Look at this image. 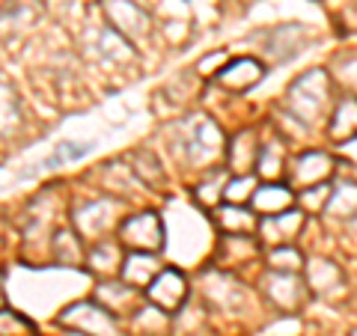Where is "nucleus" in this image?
<instances>
[{"instance_id": "nucleus-1", "label": "nucleus", "mask_w": 357, "mask_h": 336, "mask_svg": "<svg viewBox=\"0 0 357 336\" xmlns=\"http://www.w3.org/2000/svg\"><path fill=\"white\" fill-rule=\"evenodd\" d=\"M289 110L301 122H319L331 102V77L325 69H310L289 86Z\"/></svg>"}, {"instance_id": "nucleus-2", "label": "nucleus", "mask_w": 357, "mask_h": 336, "mask_svg": "<svg viewBox=\"0 0 357 336\" xmlns=\"http://www.w3.org/2000/svg\"><path fill=\"white\" fill-rule=\"evenodd\" d=\"M146 292L152 298V304L164 310V312H173L182 307V300L188 298V283L185 277L176 271V268H164V271L155 274V280L146 286Z\"/></svg>"}, {"instance_id": "nucleus-3", "label": "nucleus", "mask_w": 357, "mask_h": 336, "mask_svg": "<svg viewBox=\"0 0 357 336\" xmlns=\"http://www.w3.org/2000/svg\"><path fill=\"white\" fill-rule=\"evenodd\" d=\"M331 176H333V158L321 149L301 152L292 164V185H298V188L321 185V182H328Z\"/></svg>"}, {"instance_id": "nucleus-4", "label": "nucleus", "mask_w": 357, "mask_h": 336, "mask_svg": "<svg viewBox=\"0 0 357 336\" xmlns=\"http://www.w3.org/2000/svg\"><path fill=\"white\" fill-rule=\"evenodd\" d=\"M122 235L128 238V244L140 253H149V250H158L161 247V220L155 215H137V217H128L122 223Z\"/></svg>"}, {"instance_id": "nucleus-5", "label": "nucleus", "mask_w": 357, "mask_h": 336, "mask_svg": "<svg viewBox=\"0 0 357 336\" xmlns=\"http://www.w3.org/2000/svg\"><path fill=\"white\" fill-rule=\"evenodd\" d=\"M304 220H307V215L301 208H286L280 215L262 217V235H265V241L274 244V247L292 244L298 238V232L304 229Z\"/></svg>"}, {"instance_id": "nucleus-6", "label": "nucleus", "mask_w": 357, "mask_h": 336, "mask_svg": "<svg viewBox=\"0 0 357 336\" xmlns=\"http://www.w3.org/2000/svg\"><path fill=\"white\" fill-rule=\"evenodd\" d=\"M307 45V27L304 24H283L268 33V51L277 63H286L301 54V48Z\"/></svg>"}, {"instance_id": "nucleus-7", "label": "nucleus", "mask_w": 357, "mask_h": 336, "mask_svg": "<svg viewBox=\"0 0 357 336\" xmlns=\"http://www.w3.org/2000/svg\"><path fill=\"white\" fill-rule=\"evenodd\" d=\"M262 63L259 60H250V57H241V60H232L227 63L223 69L218 72V81L227 86V89H236V93H244V89H250L253 84L262 81Z\"/></svg>"}, {"instance_id": "nucleus-8", "label": "nucleus", "mask_w": 357, "mask_h": 336, "mask_svg": "<svg viewBox=\"0 0 357 336\" xmlns=\"http://www.w3.org/2000/svg\"><path fill=\"white\" fill-rule=\"evenodd\" d=\"M259 149L262 146H256V143H253V134L241 131V134H236V137L227 143L223 158H227V167L236 176H250V167H256V161H259Z\"/></svg>"}, {"instance_id": "nucleus-9", "label": "nucleus", "mask_w": 357, "mask_h": 336, "mask_svg": "<svg viewBox=\"0 0 357 336\" xmlns=\"http://www.w3.org/2000/svg\"><path fill=\"white\" fill-rule=\"evenodd\" d=\"M265 289H268V298H271V304L274 307H280V310H295L301 304V280L298 274H280V271H271L265 280Z\"/></svg>"}, {"instance_id": "nucleus-10", "label": "nucleus", "mask_w": 357, "mask_h": 336, "mask_svg": "<svg viewBox=\"0 0 357 336\" xmlns=\"http://www.w3.org/2000/svg\"><path fill=\"white\" fill-rule=\"evenodd\" d=\"M331 140L345 143V140H354L357 137V98L354 96H345L333 107V116H331V125H328Z\"/></svg>"}, {"instance_id": "nucleus-11", "label": "nucleus", "mask_w": 357, "mask_h": 336, "mask_svg": "<svg viewBox=\"0 0 357 336\" xmlns=\"http://www.w3.org/2000/svg\"><path fill=\"white\" fill-rule=\"evenodd\" d=\"M292 199H295V194L286 185H259L250 203L256 211H262V215L271 217V215H280V211L292 208Z\"/></svg>"}, {"instance_id": "nucleus-12", "label": "nucleus", "mask_w": 357, "mask_h": 336, "mask_svg": "<svg viewBox=\"0 0 357 336\" xmlns=\"http://www.w3.org/2000/svg\"><path fill=\"white\" fill-rule=\"evenodd\" d=\"M307 286L312 292L331 295V292H337V289H342V271L328 259H312L307 265Z\"/></svg>"}, {"instance_id": "nucleus-13", "label": "nucleus", "mask_w": 357, "mask_h": 336, "mask_svg": "<svg viewBox=\"0 0 357 336\" xmlns=\"http://www.w3.org/2000/svg\"><path fill=\"white\" fill-rule=\"evenodd\" d=\"M325 215L337 217V220H354L357 217V185L354 182H342L340 188H333Z\"/></svg>"}, {"instance_id": "nucleus-14", "label": "nucleus", "mask_w": 357, "mask_h": 336, "mask_svg": "<svg viewBox=\"0 0 357 336\" xmlns=\"http://www.w3.org/2000/svg\"><path fill=\"white\" fill-rule=\"evenodd\" d=\"M268 265H271V271H280V274H298L304 268V256L292 244H280V247L268 253Z\"/></svg>"}, {"instance_id": "nucleus-15", "label": "nucleus", "mask_w": 357, "mask_h": 336, "mask_svg": "<svg viewBox=\"0 0 357 336\" xmlns=\"http://www.w3.org/2000/svg\"><path fill=\"white\" fill-rule=\"evenodd\" d=\"M331 194H333V188L331 182H321V185H312V188H304L298 194V203H301V211H310V215H321V211L328 208L331 203Z\"/></svg>"}, {"instance_id": "nucleus-16", "label": "nucleus", "mask_w": 357, "mask_h": 336, "mask_svg": "<svg viewBox=\"0 0 357 336\" xmlns=\"http://www.w3.org/2000/svg\"><path fill=\"white\" fill-rule=\"evenodd\" d=\"M253 194H256V182H253V176H236V178H227V188H223V199H227V206L250 203Z\"/></svg>"}, {"instance_id": "nucleus-17", "label": "nucleus", "mask_w": 357, "mask_h": 336, "mask_svg": "<svg viewBox=\"0 0 357 336\" xmlns=\"http://www.w3.org/2000/svg\"><path fill=\"white\" fill-rule=\"evenodd\" d=\"M89 149H93V143H60V146L54 149L51 158L42 161V167H63V164L77 161V158H84V155H89Z\"/></svg>"}, {"instance_id": "nucleus-18", "label": "nucleus", "mask_w": 357, "mask_h": 336, "mask_svg": "<svg viewBox=\"0 0 357 336\" xmlns=\"http://www.w3.org/2000/svg\"><path fill=\"white\" fill-rule=\"evenodd\" d=\"M253 215L250 211H244L241 206H227L223 208V227H227V232H250L253 229Z\"/></svg>"}, {"instance_id": "nucleus-19", "label": "nucleus", "mask_w": 357, "mask_h": 336, "mask_svg": "<svg viewBox=\"0 0 357 336\" xmlns=\"http://www.w3.org/2000/svg\"><path fill=\"white\" fill-rule=\"evenodd\" d=\"M340 84L349 89V93H357V60H345L340 63Z\"/></svg>"}, {"instance_id": "nucleus-20", "label": "nucleus", "mask_w": 357, "mask_h": 336, "mask_svg": "<svg viewBox=\"0 0 357 336\" xmlns=\"http://www.w3.org/2000/svg\"><path fill=\"white\" fill-rule=\"evenodd\" d=\"M351 336H357V328H354V330H351Z\"/></svg>"}]
</instances>
